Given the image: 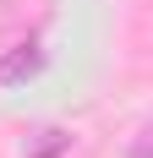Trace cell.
<instances>
[{
    "instance_id": "cell-3",
    "label": "cell",
    "mask_w": 153,
    "mask_h": 158,
    "mask_svg": "<svg viewBox=\"0 0 153 158\" xmlns=\"http://www.w3.org/2000/svg\"><path fill=\"white\" fill-rule=\"evenodd\" d=\"M126 158H153V126H142L137 136H131V147H126Z\"/></svg>"
},
{
    "instance_id": "cell-1",
    "label": "cell",
    "mask_w": 153,
    "mask_h": 158,
    "mask_svg": "<svg viewBox=\"0 0 153 158\" xmlns=\"http://www.w3.org/2000/svg\"><path fill=\"white\" fill-rule=\"evenodd\" d=\"M44 44L38 38H22V44H11L6 55H0V87H22V82H33L38 71H44Z\"/></svg>"
},
{
    "instance_id": "cell-2",
    "label": "cell",
    "mask_w": 153,
    "mask_h": 158,
    "mask_svg": "<svg viewBox=\"0 0 153 158\" xmlns=\"http://www.w3.org/2000/svg\"><path fill=\"white\" fill-rule=\"evenodd\" d=\"M38 136H44V142L28 147V158H60L66 147H71V136H66V131H38Z\"/></svg>"
}]
</instances>
